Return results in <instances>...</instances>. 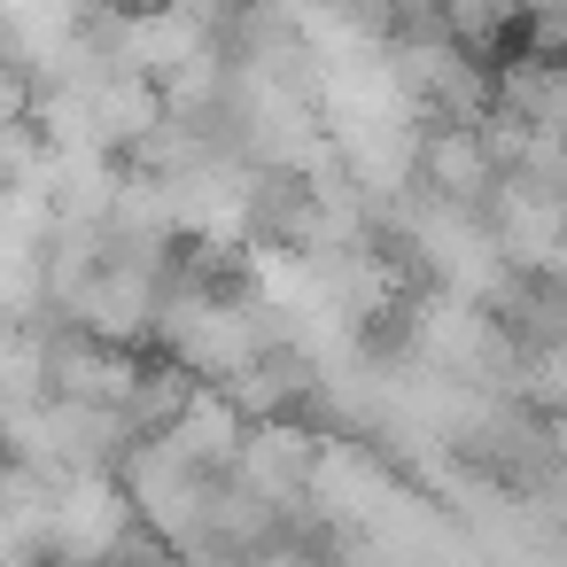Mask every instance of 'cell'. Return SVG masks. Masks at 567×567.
Masks as SVG:
<instances>
[{"instance_id": "1", "label": "cell", "mask_w": 567, "mask_h": 567, "mask_svg": "<svg viewBox=\"0 0 567 567\" xmlns=\"http://www.w3.org/2000/svg\"><path fill=\"white\" fill-rule=\"evenodd\" d=\"M164 280H172V272H156V265L110 257V265L86 280V296L63 311V327H79V334H94V342H110V350H148V342H156V311H164Z\"/></svg>"}, {"instance_id": "2", "label": "cell", "mask_w": 567, "mask_h": 567, "mask_svg": "<svg viewBox=\"0 0 567 567\" xmlns=\"http://www.w3.org/2000/svg\"><path fill=\"white\" fill-rule=\"evenodd\" d=\"M117 482L133 489V505H141L164 536H179V528H210V489H218L226 474H203V466H187L164 435H148V443H133V458H125Z\"/></svg>"}, {"instance_id": "3", "label": "cell", "mask_w": 567, "mask_h": 567, "mask_svg": "<svg viewBox=\"0 0 567 567\" xmlns=\"http://www.w3.org/2000/svg\"><path fill=\"white\" fill-rule=\"evenodd\" d=\"M133 528V489L117 474H71L63 482V505H55V528H48V551L86 567V559H110Z\"/></svg>"}, {"instance_id": "4", "label": "cell", "mask_w": 567, "mask_h": 567, "mask_svg": "<svg viewBox=\"0 0 567 567\" xmlns=\"http://www.w3.org/2000/svg\"><path fill=\"white\" fill-rule=\"evenodd\" d=\"M497 179L505 172H497L482 125H427V141H420V195H435L451 210H489Z\"/></svg>"}, {"instance_id": "5", "label": "cell", "mask_w": 567, "mask_h": 567, "mask_svg": "<svg viewBox=\"0 0 567 567\" xmlns=\"http://www.w3.org/2000/svg\"><path fill=\"white\" fill-rule=\"evenodd\" d=\"M311 474H319V443H311L303 420H265V427H249L241 466H234V482H241L249 497H265L272 513L296 505V497L311 489Z\"/></svg>"}, {"instance_id": "6", "label": "cell", "mask_w": 567, "mask_h": 567, "mask_svg": "<svg viewBox=\"0 0 567 567\" xmlns=\"http://www.w3.org/2000/svg\"><path fill=\"white\" fill-rule=\"evenodd\" d=\"M187 466H203V474H234L241 466V443H249V412L226 396V389H195V404L172 420V435H164Z\"/></svg>"}, {"instance_id": "7", "label": "cell", "mask_w": 567, "mask_h": 567, "mask_svg": "<svg viewBox=\"0 0 567 567\" xmlns=\"http://www.w3.org/2000/svg\"><path fill=\"white\" fill-rule=\"evenodd\" d=\"M32 102H40V86L9 63V55H0V133H9V125H24L32 117Z\"/></svg>"}, {"instance_id": "8", "label": "cell", "mask_w": 567, "mask_h": 567, "mask_svg": "<svg viewBox=\"0 0 567 567\" xmlns=\"http://www.w3.org/2000/svg\"><path fill=\"white\" fill-rule=\"evenodd\" d=\"M102 17H156V9H172V0H94Z\"/></svg>"}]
</instances>
